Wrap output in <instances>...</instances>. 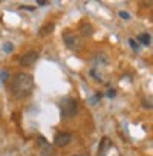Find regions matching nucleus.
Wrapping results in <instances>:
<instances>
[{"label":"nucleus","instance_id":"2","mask_svg":"<svg viewBox=\"0 0 153 156\" xmlns=\"http://www.w3.org/2000/svg\"><path fill=\"white\" fill-rule=\"evenodd\" d=\"M60 112L63 118H70L78 113V103L73 98H63L60 103Z\"/></svg>","mask_w":153,"mask_h":156},{"label":"nucleus","instance_id":"4","mask_svg":"<svg viewBox=\"0 0 153 156\" xmlns=\"http://www.w3.org/2000/svg\"><path fill=\"white\" fill-rule=\"evenodd\" d=\"M69 142H70V135L69 133H58L54 138V144L57 147H66Z\"/></svg>","mask_w":153,"mask_h":156},{"label":"nucleus","instance_id":"8","mask_svg":"<svg viewBox=\"0 0 153 156\" xmlns=\"http://www.w3.org/2000/svg\"><path fill=\"white\" fill-rule=\"evenodd\" d=\"M138 40H139L144 46H148V44H150V34H147V32H145V34H141V35L138 37Z\"/></svg>","mask_w":153,"mask_h":156},{"label":"nucleus","instance_id":"3","mask_svg":"<svg viewBox=\"0 0 153 156\" xmlns=\"http://www.w3.org/2000/svg\"><path fill=\"white\" fill-rule=\"evenodd\" d=\"M37 58H38V52H37V51H29V52H26L25 55L20 57V64L25 66V67L32 66V64L37 61Z\"/></svg>","mask_w":153,"mask_h":156},{"label":"nucleus","instance_id":"14","mask_svg":"<svg viewBox=\"0 0 153 156\" xmlns=\"http://www.w3.org/2000/svg\"><path fill=\"white\" fill-rule=\"evenodd\" d=\"M142 104H144V107H145V109H151V101H145V100H144V101H142Z\"/></svg>","mask_w":153,"mask_h":156},{"label":"nucleus","instance_id":"15","mask_svg":"<svg viewBox=\"0 0 153 156\" xmlns=\"http://www.w3.org/2000/svg\"><path fill=\"white\" fill-rule=\"evenodd\" d=\"M100 100H101V94L98 92V94H95V98L92 100V103H95V101H100Z\"/></svg>","mask_w":153,"mask_h":156},{"label":"nucleus","instance_id":"7","mask_svg":"<svg viewBox=\"0 0 153 156\" xmlns=\"http://www.w3.org/2000/svg\"><path fill=\"white\" fill-rule=\"evenodd\" d=\"M110 144H112V142L109 141V138H103V139H101V145H100V153L103 154V153L106 151V148L110 147Z\"/></svg>","mask_w":153,"mask_h":156},{"label":"nucleus","instance_id":"6","mask_svg":"<svg viewBox=\"0 0 153 156\" xmlns=\"http://www.w3.org/2000/svg\"><path fill=\"white\" fill-rule=\"evenodd\" d=\"M64 41H66V44H67V48H75V44H76V38L72 35V34H66L64 35Z\"/></svg>","mask_w":153,"mask_h":156},{"label":"nucleus","instance_id":"18","mask_svg":"<svg viewBox=\"0 0 153 156\" xmlns=\"http://www.w3.org/2000/svg\"><path fill=\"white\" fill-rule=\"evenodd\" d=\"M75 156H87V154H75Z\"/></svg>","mask_w":153,"mask_h":156},{"label":"nucleus","instance_id":"10","mask_svg":"<svg viewBox=\"0 0 153 156\" xmlns=\"http://www.w3.org/2000/svg\"><path fill=\"white\" fill-rule=\"evenodd\" d=\"M3 51L8 52V54L12 52V51H14V44H12V43H5V44H3Z\"/></svg>","mask_w":153,"mask_h":156},{"label":"nucleus","instance_id":"1","mask_svg":"<svg viewBox=\"0 0 153 156\" xmlns=\"http://www.w3.org/2000/svg\"><path fill=\"white\" fill-rule=\"evenodd\" d=\"M34 89V78L31 73L26 72H20L12 78V83H11V92L14 95V98L22 100L31 95Z\"/></svg>","mask_w":153,"mask_h":156},{"label":"nucleus","instance_id":"12","mask_svg":"<svg viewBox=\"0 0 153 156\" xmlns=\"http://www.w3.org/2000/svg\"><path fill=\"white\" fill-rule=\"evenodd\" d=\"M119 17L124 19V20H129V19H130V14L126 12V11H119Z\"/></svg>","mask_w":153,"mask_h":156},{"label":"nucleus","instance_id":"5","mask_svg":"<svg viewBox=\"0 0 153 156\" xmlns=\"http://www.w3.org/2000/svg\"><path fill=\"white\" fill-rule=\"evenodd\" d=\"M80 32L83 34V35H92L94 34V28H92V25L91 23H87V22H83L81 25H80Z\"/></svg>","mask_w":153,"mask_h":156},{"label":"nucleus","instance_id":"17","mask_svg":"<svg viewBox=\"0 0 153 156\" xmlns=\"http://www.w3.org/2000/svg\"><path fill=\"white\" fill-rule=\"evenodd\" d=\"M6 76H8V73H6V72H3V73H2V80H6Z\"/></svg>","mask_w":153,"mask_h":156},{"label":"nucleus","instance_id":"9","mask_svg":"<svg viewBox=\"0 0 153 156\" xmlns=\"http://www.w3.org/2000/svg\"><path fill=\"white\" fill-rule=\"evenodd\" d=\"M52 31H54V25H46V26H43V28L40 29V35L44 37V35H48V34L52 32Z\"/></svg>","mask_w":153,"mask_h":156},{"label":"nucleus","instance_id":"11","mask_svg":"<svg viewBox=\"0 0 153 156\" xmlns=\"http://www.w3.org/2000/svg\"><path fill=\"white\" fill-rule=\"evenodd\" d=\"M129 43H130V46H132L135 51H139V44H138V41H136V40L130 38V40H129Z\"/></svg>","mask_w":153,"mask_h":156},{"label":"nucleus","instance_id":"13","mask_svg":"<svg viewBox=\"0 0 153 156\" xmlns=\"http://www.w3.org/2000/svg\"><path fill=\"white\" fill-rule=\"evenodd\" d=\"M107 97H109V98H115V97H116V90H115V89H109Z\"/></svg>","mask_w":153,"mask_h":156},{"label":"nucleus","instance_id":"16","mask_svg":"<svg viewBox=\"0 0 153 156\" xmlns=\"http://www.w3.org/2000/svg\"><path fill=\"white\" fill-rule=\"evenodd\" d=\"M20 9H28V11H34L35 8H32V6H22Z\"/></svg>","mask_w":153,"mask_h":156}]
</instances>
